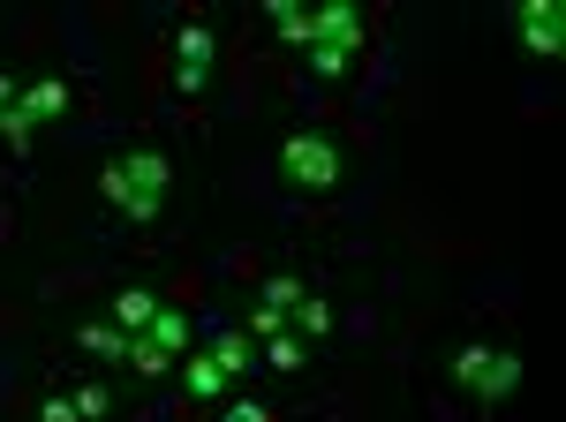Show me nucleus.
<instances>
[{"mask_svg": "<svg viewBox=\"0 0 566 422\" xmlns=\"http://www.w3.org/2000/svg\"><path fill=\"white\" fill-rule=\"evenodd\" d=\"M348 61H355V53H333V45H310V68H317L325 84H333V76H348Z\"/></svg>", "mask_w": 566, "mask_h": 422, "instance_id": "nucleus-17", "label": "nucleus"}, {"mask_svg": "<svg viewBox=\"0 0 566 422\" xmlns=\"http://www.w3.org/2000/svg\"><path fill=\"white\" fill-rule=\"evenodd\" d=\"M39 422H84V415H76V400H61V392H53V400L39 408Z\"/></svg>", "mask_w": 566, "mask_h": 422, "instance_id": "nucleus-22", "label": "nucleus"}, {"mask_svg": "<svg viewBox=\"0 0 566 422\" xmlns=\"http://www.w3.org/2000/svg\"><path fill=\"white\" fill-rule=\"evenodd\" d=\"M129 362H136V370H144V378H167V370H175V355H159V347H151V339H144V333L129 339Z\"/></svg>", "mask_w": 566, "mask_h": 422, "instance_id": "nucleus-15", "label": "nucleus"}, {"mask_svg": "<svg viewBox=\"0 0 566 422\" xmlns=\"http://www.w3.org/2000/svg\"><path fill=\"white\" fill-rule=\"evenodd\" d=\"M219 422H272V415H264L258 400H234V408H227V415H219Z\"/></svg>", "mask_w": 566, "mask_h": 422, "instance_id": "nucleus-23", "label": "nucleus"}, {"mask_svg": "<svg viewBox=\"0 0 566 422\" xmlns=\"http://www.w3.org/2000/svg\"><path fill=\"white\" fill-rule=\"evenodd\" d=\"M295 302H303V279H295V272H272V279H264V309L295 317Z\"/></svg>", "mask_w": 566, "mask_h": 422, "instance_id": "nucleus-14", "label": "nucleus"}, {"mask_svg": "<svg viewBox=\"0 0 566 422\" xmlns=\"http://www.w3.org/2000/svg\"><path fill=\"white\" fill-rule=\"evenodd\" d=\"M69 400H76V415H84V422H98V415H106V384H76Z\"/></svg>", "mask_w": 566, "mask_h": 422, "instance_id": "nucleus-20", "label": "nucleus"}, {"mask_svg": "<svg viewBox=\"0 0 566 422\" xmlns=\"http://www.w3.org/2000/svg\"><path fill=\"white\" fill-rule=\"evenodd\" d=\"M280 167L295 189H333L340 181V151H333V136H317V128H295L287 144H280Z\"/></svg>", "mask_w": 566, "mask_h": 422, "instance_id": "nucleus-3", "label": "nucleus"}, {"mask_svg": "<svg viewBox=\"0 0 566 422\" xmlns=\"http://www.w3.org/2000/svg\"><path fill=\"white\" fill-rule=\"evenodd\" d=\"M167 181H175V167H167L159 151H122V159H106V173H98L106 204L129 211V219H159V204H167Z\"/></svg>", "mask_w": 566, "mask_h": 422, "instance_id": "nucleus-1", "label": "nucleus"}, {"mask_svg": "<svg viewBox=\"0 0 566 422\" xmlns=\"http://www.w3.org/2000/svg\"><path fill=\"white\" fill-rule=\"evenodd\" d=\"M205 76H212V23H205V15H181V31H175V84L181 91H205Z\"/></svg>", "mask_w": 566, "mask_h": 422, "instance_id": "nucleus-6", "label": "nucleus"}, {"mask_svg": "<svg viewBox=\"0 0 566 422\" xmlns=\"http://www.w3.org/2000/svg\"><path fill=\"white\" fill-rule=\"evenodd\" d=\"M287 333V317L280 309H250V339H280Z\"/></svg>", "mask_w": 566, "mask_h": 422, "instance_id": "nucleus-21", "label": "nucleus"}, {"mask_svg": "<svg viewBox=\"0 0 566 422\" xmlns=\"http://www.w3.org/2000/svg\"><path fill=\"white\" fill-rule=\"evenodd\" d=\"M453 378H461V392H476V400H506V392H522V355L469 339V347L453 355Z\"/></svg>", "mask_w": 566, "mask_h": 422, "instance_id": "nucleus-2", "label": "nucleus"}, {"mask_svg": "<svg viewBox=\"0 0 566 422\" xmlns=\"http://www.w3.org/2000/svg\"><path fill=\"white\" fill-rule=\"evenodd\" d=\"M514 31H522L528 53H559L566 45V0H514Z\"/></svg>", "mask_w": 566, "mask_h": 422, "instance_id": "nucleus-4", "label": "nucleus"}, {"mask_svg": "<svg viewBox=\"0 0 566 422\" xmlns=\"http://www.w3.org/2000/svg\"><path fill=\"white\" fill-rule=\"evenodd\" d=\"M31 114H23V106H8V114H0V136H8V144H15V151H23V144H31Z\"/></svg>", "mask_w": 566, "mask_h": 422, "instance_id": "nucleus-18", "label": "nucleus"}, {"mask_svg": "<svg viewBox=\"0 0 566 422\" xmlns=\"http://www.w3.org/2000/svg\"><path fill=\"white\" fill-rule=\"evenodd\" d=\"M151 317H159V295H151V287H122V295H114V325H122L129 339L144 333Z\"/></svg>", "mask_w": 566, "mask_h": 422, "instance_id": "nucleus-11", "label": "nucleus"}, {"mask_svg": "<svg viewBox=\"0 0 566 422\" xmlns=\"http://www.w3.org/2000/svg\"><path fill=\"white\" fill-rule=\"evenodd\" d=\"M264 15H272V31H280L287 45H303V53H310V8H303V0H264Z\"/></svg>", "mask_w": 566, "mask_h": 422, "instance_id": "nucleus-12", "label": "nucleus"}, {"mask_svg": "<svg viewBox=\"0 0 566 422\" xmlns=\"http://www.w3.org/2000/svg\"><path fill=\"white\" fill-rule=\"evenodd\" d=\"M310 45L363 53V8H355V0H317V8H310Z\"/></svg>", "mask_w": 566, "mask_h": 422, "instance_id": "nucleus-5", "label": "nucleus"}, {"mask_svg": "<svg viewBox=\"0 0 566 422\" xmlns=\"http://www.w3.org/2000/svg\"><path fill=\"white\" fill-rule=\"evenodd\" d=\"M205 355H212L219 370H227V384L242 378V370H250V362H258V347H250V333H242V325H219L212 333V347H205Z\"/></svg>", "mask_w": 566, "mask_h": 422, "instance_id": "nucleus-7", "label": "nucleus"}, {"mask_svg": "<svg viewBox=\"0 0 566 422\" xmlns=\"http://www.w3.org/2000/svg\"><path fill=\"white\" fill-rule=\"evenodd\" d=\"M144 339H151V347H159V355H189V339H197V325H189V309H159V317H151V325H144Z\"/></svg>", "mask_w": 566, "mask_h": 422, "instance_id": "nucleus-8", "label": "nucleus"}, {"mask_svg": "<svg viewBox=\"0 0 566 422\" xmlns=\"http://www.w3.org/2000/svg\"><path fill=\"white\" fill-rule=\"evenodd\" d=\"M31 122H53V114H69V84L61 76H39V84H23V98H15Z\"/></svg>", "mask_w": 566, "mask_h": 422, "instance_id": "nucleus-10", "label": "nucleus"}, {"mask_svg": "<svg viewBox=\"0 0 566 422\" xmlns=\"http://www.w3.org/2000/svg\"><path fill=\"white\" fill-rule=\"evenodd\" d=\"M84 347H91V355H106V362H129V333H122L114 317H98V325H84Z\"/></svg>", "mask_w": 566, "mask_h": 422, "instance_id": "nucleus-13", "label": "nucleus"}, {"mask_svg": "<svg viewBox=\"0 0 566 422\" xmlns=\"http://www.w3.org/2000/svg\"><path fill=\"white\" fill-rule=\"evenodd\" d=\"M264 362H272V370H303V339H295V333L264 339Z\"/></svg>", "mask_w": 566, "mask_h": 422, "instance_id": "nucleus-16", "label": "nucleus"}, {"mask_svg": "<svg viewBox=\"0 0 566 422\" xmlns=\"http://www.w3.org/2000/svg\"><path fill=\"white\" fill-rule=\"evenodd\" d=\"M295 317H303V333H310V339H317V333H333V309H325V302H310V295L295 302Z\"/></svg>", "mask_w": 566, "mask_h": 422, "instance_id": "nucleus-19", "label": "nucleus"}, {"mask_svg": "<svg viewBox=\"0 0 566 422\" xmlns=\"http://www.w3.org/2000/svg\"><path fill=\"white\" fill-rule=\"evenodd\" d=\"M175 370H181V392H189V400H219V392H227V370H219L212 355H181Z\"/></svg>", "mask_w": 566, "mask_h": 422, "instance_id": "nucleus-9", "label": "nucleus"}, {"mask_svg": "<svg viewBox=\"0 0 566 422\" xmlns=\"http://www.w3.org/2000/svg\"><path fill=\"white\" fill-rule=\"evenodd\" d=\"M15 98H23V84H15V76H8V68H0V114H8V106H15Z\"/></svg>", "mask_w": 566, "mask_h": 422, "instance_id": "nucleus-24", "label": "nucleus"}]
</instances>
